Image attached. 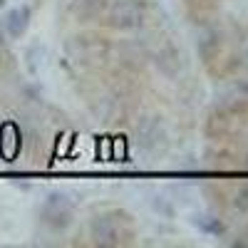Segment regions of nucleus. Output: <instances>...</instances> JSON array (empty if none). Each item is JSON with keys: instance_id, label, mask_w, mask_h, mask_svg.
I'll list each match as a JSON object with an SVG mask.
<instances>
[{"instance_id": "f257e3e1", "label": "nucleus", "mask_w": 248, "mask_h": 248, "mask_svg": "<svg viewBox=\"0 0 248 248\" xmlns=\"http://www.w3.org/2000/svg\"><path fill=\"white\" fill-rule=\"evenodd\" d=\"M122 226L117 221V216H97L92 223V238L99 246H119L122 243Z\"/></svg>"}, {"instance_id": "7ed1b4c3", "label": "nucleus", "mask_w": 248, "mask_h": 248, "mask_svg": "<svg viewBox=\"0 0 248 248\" xmlns=\"http://www.w3.org/2000/svg\"><path fill=\"white\" fill-rule=\"evenodd\" d=\"M30 17H32V10H30V5H17V8H13L8 15H5V32L13 37V40H17V37H23L25 35V30H28V25H30Z\"/></svg>"}, {"instance_id": "39448f33", "label": "nucleus", "mask_w": 248, "mask_h": 248, "mask_svg": "<svg viewBox=\"0 0 248 248\" xmlns=\"http://www.w3.org/2000/svg\"><path fill=\"white\" fill-rule=\"evenodd\" d=\"M194 223L199 226L203 233H209V236H221V233L226 231V226H223L218 218H211V216H196Z\"/></svg>"}, {"instance_id": "423d86ee", "label": "nucleus", "mask_w": 248, "mask_h": 248, "mask_svg": "<svg viewBox=\"0 0 248 248\" xmlns=\"http://www.w3.org/2000/svg\"><path fill=\"white\" fill-rule=\"evenodd\" d=\"M233 206L238 211H248V186H243V189L236 194V199H233Z\"/></svg>"}, {"instance_id": "20e7f679", "label": "nucleus", "mask_w": 248, "mask_h": 248, "mask_svg": "<svg viewBox=\"0 0 248 248\" xmlns=\"http://www.w3.org/2000/svg\"><path fill=\"white\" fill-rule=\"evenodd\" d=\"M70 211H72V206L65 196L55 194L45 203V216H47V221H52V226H65L70 221Z\"/></svg>"}, {"instance_id": "f03ea898", "label": "nucleus", "mask_w": 248, "mask_h": 248, "mask_svg": "<svg viewBox=\"0 0 248 248\" xmlns=\"http://www.w3.org/2000/svg\"><path fill=\"white\" fill-rule=\"evenodd\" d=\"M144 17V10L132 3V0H119V3L109 10V23L114 28H122V30H129V28H137Z\"/></svg>"}]
</instances>
